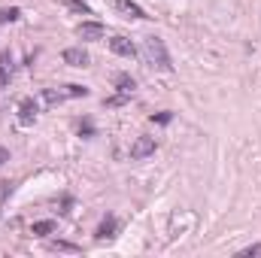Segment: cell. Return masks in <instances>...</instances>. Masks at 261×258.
I'll list each match as a JSON object with an SVG mask.
<instances>
[{"label":"cell","instance_id":"cell-16","mask_svg":"<svg viewBox=\"0 0 261 258\" xmlns=\"http://www.w3.org/2000/svg\"><path fill=\"white\" fill-rule=\"evenodd\" d=\"M12 192H15V183H12V179H3V183H0V203H3Z\"/></svg>","mask_w":261,"mask_h":258},{"label":"cell","instance_id":"cell-21","mask_svg":"<svg viewBox=\"0 0 261 258\" xmlns=\"http://www.w3.org/2000/svg\"><path fill=\"white\" fill-rule=\"evenodd\" d=\"M70 210H73V197H64V200H61V213H70Z\"/></svg>","mask_w":261,"mask_h":258},{"label":"cell","instance_id":"cell-3","mask_svg":"<svg viewBox=\"0 0 261 258\" xmlns=\"http://www.w3.org/2000/svg\"><path fill=\"white\" fill-rule=\"evenodd\" d=\"M76 37L85 40V43H97V40L107 37V28H103L100 21H82V24L76 28Z\"/></svg>","mask_w":261,"mask_h":258},{"label":"cell","instance_id":"cell-9","mask_svg":"<svg viewBox=\"0 0 261 258\" xmlns=\"http://www.w3.org/2000/svg\"><path fill=\"white\" fill-rule=\"evenodd\" d=\"M113 6H116L122 15H128V18H149V15L143 12V6L134 3V0H113Z\"/></svg>","mask_w":261,"mask_h":258},{"label":"cell","instance_id":"cell-6","mask_svg":"<svg viewBox=\"0 0 261 258\" xmlns=\"http://www.w3.org/2000/svg\"><path fill=\"white\" fill-rule=\"evenodd\" d=\"M12 73H15V61H12V52H9V49H3V52H0V88H3V85H9Z\"/></svg>","mask_w":261,"mask_h":258},{"label":"cell","instance_id":"cell-12","mask_svg":"<svg viewBox=\"0 0 261 258\" xmlns=\"http://www.w3.org/2000/svg\"><path fill=\"white\" fill-rule=\"evenodd\" d=\"M52 231H55V222H52V219L34 222V228H31V234H34V237H46V234H52Z\"/></svg>","mask_w":261,"mask_h":258},{"label":"cell","instance_id":"cell-2","mask_svg":"<svg viewBox=\"0 0 261 258\" xmlns=\"http://www.w3.org/2000/svg\"><path fill=\"white\" fill-rule=\"evenodd\" d=\"M70 97H88V88L85 85H76V82L61 85V88H43V100L49 107H58V104H64Z\"/></svg>","mask_w":261,"mask_h":258},{"label":"cell","instance_id":"cell-4","mask_svg":"<svg viewBox=\"0 0 261 258\" xmlns=\"http://www.w3.org/2000/svg\"><path fill=\"white\" fill-rule=\"evenodd\" d=\"M152 152H155V137H137L134 146H130V158H134V161H143V158H149Z\"/></svg>","mask_w":261,"mask_h":258},{"label":"cell","instance_id":"cell-15","mask_svg":"<svg viewBox=\"0 0 261 258\" xmlns=\"http://www.w3.org/2000/svg\"><path fill=\"white\" fill-rule=\"evenodd\" d=\"M49 249H55V252H79V246L76 243H67V240H52Z\"/></svg>","mask_w":261,"mask_h":258},{"label":"cell","instance_id":"cell-13","mask_svg":"<svg viewBox=\"0 0 261 258\" xmlns=\"http://www.w3.org/2000/svg\"><path fill=\"white\" fill-rule=\"evenodd\" d=\"M61 3H64L70 12H79V15H91V6H88L85 0H61Z\"/></svg>","mask_w":261,"mask_h":258},{"label":"cell","instance_id":"cell-8","mask_svg":"<svg viewBox=\"0 0 261 258\" xmlns=\"http://www.w3.org/2000/svg\"><path fill=\"white\" fill-rule=\"evenodd\" d=\"M116 231H119V219H116V216H107V219L97 225L94 237H97V240H113V237H116Z\"/></svg>","mask_w":261,"mask_h":258},{"label":"cell","instance_id":"cell-1","mask_svg":"<svg viewBox=\"0 0 261 258\" xmlns=\"http://www.w3.org/2000/svg\"><path fill=\"white\" fill-rule=\"evenodd\" d=\"M140 55H143V61L152 67V70H161V73H170L173 64H170V55H167V46H164V40L161 37H146L143 40V49H140Z\"/></svg>","mask_w":261,"mask_h":258},{"label":"cell","instance_id":"cell-17","mask_svg":"<svg viewBox=\"0 0 261 258\" xmlns=\"http://www.w3.org/2000/svg\"><path fill=\"white\" fill-rule=\"evenodd\" d=\"M130 97H125V94H113V97H107L103 100V107H122V104H128Z\"/></svg>","mask_w":261,"mask_h":258},{"label":"cell","instance_id":"cell-11","mask_svg":"<svg viewBox=\"0 0 261 258\" xmlns=\"http://www.w3.org/2000/svg\"><path fill=\"white\" fill-rule=\"evenodd\" d=\"M134 88H137V79H134V76H128V73H119V76H116V91H119V94L130 97Z\"/></svg>","mask_w":261,"mask_h":258},{"label":"cell","instance_id":"cell-14","mask_svg":"<svg viewBox=\"0 0 261 258\" xmlns=\"http://www.w3.org/2000/svg\"><path fill=\"white\" fill-rule=\"evenodd\" d=\"M18 15H21V12H18L15 6H9V9L3 6V9H0V24H12V21H18Z\"/></svg>","mask_w":261,"mask_h":258},{"label":"cell","instance_id":"cell-10","mask_svg":"<svg viewBox=\"0 0 261 258\" xmlns=\"http://www.w3.org/2000/svg\"><path fill=\"white\" fill-rule=\"evenodd\" d=\"M110 49H113L116 55H122V58H134V55H137V49H134V43H130L128 37H113V40H110Z\"/></svg>","mask_w":261,"mask_h":258},{"label":"cell","instance_id":"cell-20","mask_svg":"<svg viewBox=\"0 0 261 258\" xmlns=\"http://www.w3.org/2000/svg\"><path fill=\"white\" fill-rule=\"evenodd\" d=\"M79 134H85V137H91L94 134V128H91V122L85 119V122H79Z\"/></svg>","mask_w":261,"mask_h":258},{"label":"cell","instance_id":"cell-7","mask_svg":"<svg viewBox=\"0 0 261 258\" xmlns=\"http://www.w3.org/2000/svg\"><path fill=\"white\" fill-rule=\"evenodd\" d=\"M18 122H21V125H34V122H37V100H34V97H24V100L18 104Z\"/></svg>","mask_w":261,"mask_h":258},{"label":"cell","instance_id":"cell-5","mask_svg":"<svg viewBox=\"0 0 261 258\" xmlns=\"http://www.w3.org/2000/svg\"><path fill=\"white\" fill-rule=\"evenodd\" d=\"M61 58H64V64H70V67H88V61H91V58H88V52H85L82 46L64 49V55H61Z\"/></svg>","mask_w":261,"mask_h":258},{"label":"cell","instance_id":"cell-22","mask_svg":"<svg viewBox=\"0 0 261 258\" xmlns=\"http://www.w3.org/2000/svg\"><path fill=\"white\" fill-rule=\"evenodd\" d=\"M6 161H9V149H3V146H0V167H3Z\"/></svg>","mask_w":261,"mask_h":258},{"label":"cell","instance_id":"cell-19","mask_svg":"<svg viewBox=\"0 0 261 258\" xmlns=\"http://www.w3.org/2000/svg\"><path fill=\"white\" fill-rule=\"evenodd\" d=\"M173 122V113H158V116H152V125H170Z\"/></svg>","mask_w":261,"mask_h":258},{"label":"cell","instance_id":"cell-18","mask_svg":"<svg viewBox=\"0 0 261 258\" xmlns=\"http://www.w3.org/2000/svg\"><path fill=\"white\" fill-rule=\"evenodd\" d=\"M237 255H240V258H252V255H261V243H252V246H246V249H240Z\"/></svg>","mask_w":261,"mask_h":258}]
</instances>
